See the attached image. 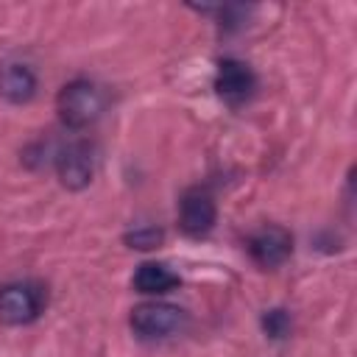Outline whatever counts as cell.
<instances>
[{
    "label": "cell",
    "instance_id": "obj_6",
    "mask_svg": "<svg viewBox=\"0 0 357 357\" xmlns=\"http://www.w3.org/2000/svg\"><path fill=\"white\" fill-rule=\"evenodd\" d=\"M248 254L259 268H279L293 254V234L284 226H262L248 237Z\"/></svg>",
    "mask_w": 357,
    "mask_h": 357
},
{
    "label": "cell",
    "instance_id": "obj_3",
    "mask_svg": "<svg viewBox=\"0 0 357 357\" xmlns=\"http://www.w3.org/2000/svg\"><path fill=\"white\" fill-rule=\"evenodd\" d=\"M45 307V293L33 282H8L0 287V324L25 326L39 318Z\"/></svg>",
    "mask_w": 357,
    "mask_h": 357
},
{
    "label": "cell",
    "instance_id": "obj_1",
    "mask_svg": "<svg viewBox=\"0 0 357 357\" xmlns=\"http://www.w3.org/2000/svg\"><path fill=\"white\" fill-rule=\"evenodd\" d=\"M103 106H106V98H103L100 86H95L86 78H75V81L64 84L56 95V112L67 128L92 126L100 117Z\"/></svg>",
    "mask_w": 357,
    "mask_h": 357
},
{
    "label": "cell",
    "instance_id": "obj_10",
    "mask_svg": "<svg viewBox=\"0 0 357 357\" xmlns=\"http://www.w3.org/2000/svg\"><path fill=\"white\" fill-rule=\"evenodd\" d=\"M162 240H165V231L156 229V226H137L134 231L126 234V243H128L131 248H139V251H151V248H156Z\"/></svg>",
    "mask_w": 357,
    "mask_h": 357
},
{
    "label": "cell",
    "instance_id": "obj_2",
    "mask_svg": "<svg viewBox=\"0 0 357 357\" xmlns=\"http://www.w3.org/2000/svg\"><path fill=\"white\" fill-rule=\"evenodd\" d=\"M128 324L142 340H162L187 326V312L167 301H142L131 310Z\"/></svg>",
    "mask_w": 357,
    "mask_h": 357
},
{
    "label": "cell",
    "instance_id": "obj_7",
    "mask_svg": "<svg viewBox=\"0 0 357 357\" xmlns=\"http://www.w3.org/2000/svg\"><path fill=\"white\" fill-rule=\"evenodd\" d=\"M92 148L86 142H70L56 153V173L67 190H84L92 181Z\"/></svg>",
    "mask_w": 357,
    "mask_h": 357
},
{
    "label": "cell",
    "instance_id": "obj_11",
    "mask_svg": "<svg viewBox=\"0 0 357 357\" xmlns=\"http://www.w3.org/2000/svg\"><path fill=\"white\" fill-rule=\"evenodd\" d=\"M262 329H265L268 337L279 340V337H284V335L290 332V315H287L284 310H279V307L265 310V315H262Z\"/></svg>",
    "mask_w": 357,
    "mask_h": 357
},
{
    "label": "cell",
    "instance_id": "obj_4",
    "mask_svg": "<svg viewBox=\"0 0 357 357\" xmlns=\"http://www.w3.org/2000/svg\"><path fill=\"white\" fill-rule=\"evenodd\" d=\"M218 220V206L209 190L190 187L178 201V226L187 237H204Z\"/></svg>",
    "mask_w": 357,
    "mask_h": 357
},
{
    "label": "cell",
    "instance_id": "obj_8",
    "mask_svg": "<svg viewBox=\"0 0 357 357\" xmlns=\"http://www.w3.org/2000/svg\"><path fill=\"white\" fill-rule=\"evenodd\" d=\"M36 95V75L28 64H3L0 67V98L8 103H28Z\"/></svg>",
    "mask_w": 357,
    "mask_h": 357
},
{
    "label": "cell",
    "instance_id": "obj_9",
    "mask_svg": "<svg viewBox=\"0 0 357 357\" xmlns=\"http://www.w3.org/2000/svg\"><path fill=\"white\" fill-rule=\"evenodd\" d=\"M178 287V276L162 262H142L134 273V290L142 296H165Z\"/></svg>",
    "mask_w": 357,
    "mask_h": 357
},
{
    "label": "cell",
    "instance_id": "obj_5",
    "mask_svg": "<svg viewBox=\"0 0 357 357\" xmlns=\"http://www.w3.org/2000/svg\"><path fill=\"white\" fill-rule=\"evenodd\" d=\"M215 89L226 103L240 106L257 89L254 70L240 59H220L218 61V73H215Z\"/></svg>",
    "mask_w": 357,
    "mask_h": 357
}]
</instances>
